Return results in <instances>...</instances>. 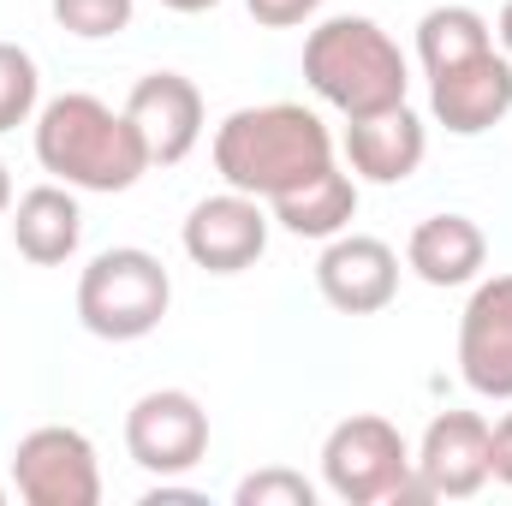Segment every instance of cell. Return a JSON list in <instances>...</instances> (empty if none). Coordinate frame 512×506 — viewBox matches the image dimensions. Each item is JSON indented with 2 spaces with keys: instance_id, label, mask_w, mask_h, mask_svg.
<instances>
[{
  "instance_id": "cell-1",
  "label": "cell",
  "mask_w": 512,
  "mask_h": 506,
  "mask_svg": "<svg viewBox=\"0 0 512 506\" xmlns=\"http://www.w3.org/2000/svg\"><path fill=\"white\" fill-rule=\"evenodd\" d=\"M322 167H334V131L298 102L239 108L215 126V173L245 197L274 203L304 179H316Z\"/></svg>"
},
{
  "instance_id": "cell-2",
  "label": "cell",
  "mask_w": 512,
  "mask_h": 506,
  "mask_svg": "<svg viewBox=\"0 0 512 506\" xmlns=\"http://www.w3.org/2000/svg\"><path fill=\"white\" fill-rule=\"evenodd\" d=\"M36 161L60 185L102 191V197L131 191L149 173V149L126 120V108L114 114L102 96H84V90H66L36 108Z\"/></svg>"
},
{
  "instance_id": "cell-3",
  "label": "cell",
  "mask_w": 512,
  "mask_h": 506,
  "mask_svg": "<svg viewBox=\"0 0 512 506\" xmlns=\"http://www.w3.org/2000/svg\"><path fill=\"white\" fill-rule=\"evenodd\" d=\"M304 84L346 120L387 114L411 96V66L376 18L340 12L304 36Z\"/></svg>"
},
{
  "instance_id": "cell-4",
  "label": "cell",
  "mask_w": 512,
  "mask_h": 506,
  "mask_svg": "<svg viewBox=\"0 0 512 506\" xmlns=\"http://www.w3.org/2000/svg\"><path fill=\"white\" fill-rule=\"evenodd\" d=\"M173 304V280L161 268L155 251H137V245H114V251H96L78 274V322L96 334V340H143L161 328Z\"/></svg>"
},
{
  "instance_id": "cell-5",
  "label": "cell",
  "mask_w": 512,
  "mask_h": 506,
  "mask_svg": "<svg viewBox=\"0 0 512 506\" xmlns=\"http://www.w3.org/2000/svg\"><path fill=\"white\" fill-rule=\"evenodd\" d=\"M322 483H328L334 501H346V506L417 501L411 447L376 411H358V417L328 429V441H322Z\"/></svg>"
},
{
  "instance_id": "cell-6",
  "label": "cell",
  "mask_w": 512,
  "mask_h": 506,
  "mask_svg": "<svg viewBox=\"0 0 512 506\" xmlns=\"http://www.w3.org/2000/svg\"><path fill=\"white\" fill-rule=\"evenodd\" d=\"M12 489L30 506H96L102 501V465L84 429L42 423L12 447Z\"/></svg>"
},
{
  "instance_id": "cell-7",
  "label": "cell",
  "mask_w": 512,
  "mask_h": 506,
  "mask_svg": "<svg viewBox=\"0 0 512 506\" xmlns=\"http://www.w3.org/2000/svg\"><path fill=\"white\" fill-rule=\"evenodd\" d=\"M126 453L149 477H179L209 453V411L185 387H155L126 411Z\"/></svg>"
},
{
  "instance_id": "cell-8",
  "label": "cell",
  "mask_w": 512,
  "mask_h": 506,
  "mask_svg": "<svg viewBox=\"0 0 512 506\" xmlns=\"http://www.w3.org/2000/svg\"><path fill=\"white\" fill-rule=\"evenodd\" d=\"M489 417L483 411H441L429 417L411 471H417V501H471L489 483Z\"/></svg>"
},
{
  "instance_id": "cell-9",
  "label": "cell",
  "mask_w": 512,
  "mask_h": 506,
  "mask_svg": "<svg viewBox=\"0 0 512 506\" xmlns=\"http://www.w3.org/2000/svg\"><path fill=\"white\" fill-rule=\"evenodd\" d=\"M268 209H262V197H245V191H215V197H203L191 215H185V227H179V245L185 256L197 262V268H209V274H245L256 256L268 251Z\"/></svg>"
},
{
  "instance_id": "cell-10",
  "label": "cell",
  "mask_w": 512,
  "mask_h": 506,
  "mask_svg": "<svg viewBox=\"0 0 512 506\" xmlns=\"http://www.w3.org/2000/svg\"><path fill=\"white\" fill-rule=\"evenodd\" d=\"M316 292L340 316H376L399 298V251L370 233H334L316 262Z\"/></svg>"
},
{
  "instance_id": "cell-11",
  "label": "cell",
  "mask_w": 512,
  "mask_h": 506,
  "mask_svg": "<svg viewBox=\"0 0 512 506\" xmlns=\"http://www.w3.org/2000/svg\"><path fill=\"white\" fill-rule=\"evenodd\" d=\"M126 120L149 149V167H179L203 137V90L185 72H149L131 84Z\"/></svg>"
},
{
  "instance_id": "cell-12",
  "label": "cell",
  "mask_w": 512,
  "mask_h": 506,
  "mask_svg": "<svg viewBox=\"0 0 512 506\" xmlns=\"http://www.w3.org/2000/svg\"><path fill=\"white\" fill-rule=\"evenodd\" d=\"M459 376L483 399H512V274L471 292L459 316Z\"/></svg>"
},
{
  "instance_id": "cell-13",
  "label": "cell",
  "mask_w": 512,
  "mask_h": 506,
  "mask_svg": "<svg viewBox=\"0 0 512 506\" xmlns=\"http://www.w3.org/2000/svg\"><path fill=\"white\" fill-rule=\"evenodd\" d=\"M429 114L453 137H483L512 114V60L501 48L471 54L465 66H447L429 78Z\"/></svg>"
},
{
  "instance_id": "cell-14",
  "label": "cell",
  "mask_w": 512,
  "mask_h": 506,
  "mask_svg": "<svg viewBox=\"0 0 512 506\" xmlns=\"http://www.w3.org/2000/svg\"><path fill=\"white\" fill-rule=\"evenodd\" d=\"M423 155H429V131L411 114V102L370 120H346V161L370 185H405L423 167Z\"/></svg>"
},
{
  "instance_id": "cell-15",
  "label": "cell",
  "mask_w": 512,
  "mask_h": 506,
  "mask_svg": "<svg viewBox=\"0 0 512 506\" xmlns=\"http://www.w3.org/2000/svg\"><path fill=\"white\" fill-rule=\"evenodd\" d=\"M489 262V239L471 215H429L405 239V268L423 286H471Z\"/></svg>"
},
{
  "instance_id": "cell-16",
  "label": "cell",
  "mask_w": 512,
  "mask_h": 506,
  "mask_svg": "<svg viewBox=\"0 0 512 506\" xmlns=\"http://www.w3.org/2000/svg\"><path fill=\"white\" fill-rule=\"evenodd\" d=\"M78 239H84V209L72 197V185H36L12 203V245L24 262L36 268H60L78 256Z\"/></svg>"
},
{
  "instance_id": "cell-17",
  "label": "cell",
  "mask_w": 512,
  "mask_h": 506,
  "mask_svg": "<svg viewBox=\"0 0 512 506\" xmlns=\"http://www.w3.org/2000/svg\"><path fill=\"white\" fill-rule=\"evenodd\" d=\"M268 215H274L292 239H334V233H346L352 215H358V179L340 173V167H322V173L304 179L298 191L274 197Z\"/></svg>"
},
{
  "instance_id": "cell-18",
  "label": "cell",
  "mask_w": 512,
  "mask_h": 506,
  "mask_svg": "<svg viewBox=\"0 0 512 506\" xmlns=\"http://www.w3.org/2000/svg\"><path fill=\"white\" fill-rule=\"evenodd\" d=\"M483 48H495V30H489V18L477 6H435L417 24V60H423L429 78L447 72V66H465Z\"/></svg>"
},
{
  "instance_id": "cell-19",
  "label": "cell",
  "mask_w": 512,
  "mask_h": 506,
  "mask_svg": "<svg viewBox=\"0 0 512 506\" xmlns=\"http://www.w3.org/2000/svg\"><path fill=\"white\" fill-rule=\"evenodd\" d=\"M36 102H42V72H36L30 48L0 42V131L30 126L36 120Z\"/></svg>"
},
{
  "instance_id": "cell-20",
  "label": "cell",
  "mask_w": 512,
  "mask_h": 506,
  "mask_svg": "<svg viewBox=\"0 0 512 506\" xmlns=\"http://www.w3.org/2000/svg\"><path fill=\"white\" fill-rule=\"evenodd\" d=\"M48 6H54V24L78 42L120 36V30H131V12H137L131 0H48Z\"/></svg>"
},
{
  "instance_id": "cell-21",
  "label": "cell",
  "mask_w": 512,
  "mask_h": 506,
  "mask_svg": "<svg viewBox=\"0 0 512 506\" xmlns=\"http://www.w3.org/2000/svg\"><path fill=\"white\" fill-rule=\"evenodd\" d=\"M233 501L239 506H316V483H304L298 471L268 465V471H256V477H245L233 489Z\"/></svg>"
},
{
  "instance_id": "cell-22",
  "label": "cell",
  "mask_w": 512,
  "mask_h": 506,
  "mask_svg": "<svg viewBox=\"0 0 512 506\" xmlns=\"http://www.w3.org/2000/svg\"><path fill=\"white\" fill-rule=\"evenodd\" d=\"M245 6H251L256 24H268V30H292V24L316 18V6H322V0H245Z\"/></svg>"
},
{
  "instance_id": "cell-23",
  "label": "cell",
  "mask_w": 512,
  "mask_h": 506,
  "mask_svg": "<svg viewBox=\"0 0 512 506\" xmlns=\"http://www.w3.org/2000/svg\"><path fill=\"white\" fill-rule=\"evenodd\" d=\"M489 477L512 489V411L495 423V429H489Z\"/></svg>"
},
{
  "instance_id": "cell-24",
  "label": "cell",
  "mask_w": 512,
  "mask_h": 506,
  "mask_svg": "<svg viewBox=\"0 0 512 506\" xmlns=\"http://www.w3.org/2000/svg\"><path fill=\"white\" fill-rule=\"evenodd\" d=\"M495 30H501V54L512 60V0L501 6V24H495Z\"/></svg>"
},
{
  "instance_id": "cell-25",
  "label": "cell",
  "mask_w": 512,
  "mask_h": 506,
  "mask_svg": "<svg viewBox=\"0 0 512 506\" xmlns=\"http://www.w3.org/2000/svg\"><path fill=\"white\" fill-rule=\"evenodd\" d=\"M167 12H209V6H221V0H161Z\"/></svg>"
},
{
  "instance_id": "cell-26",
  "label": "cell",
  "mask_w": 512,
  "mask_h": 506,
  "mask_svg": "<svg viewBox=\"0 0 512 506\" xmlns=\"http://www.w3.org/2000/svg\"><path fill=\"white\" fill-rule=\"evenodd\" d=\"M12 209V173H6V161H0V215Z\"/></svg>"
},
{
  "instance_id": "cell-27",
  "label": "cell",
  "mask_w": 512,
  "mask_h": 506,
  "mask_svg": "<svg viewBox=\"0 0 512 506\" xmlns=\"http://www.w3.org/2000/svg\"><path fill=\"white\" fill-rule=\"evenodd\" d=\"M0 501H6V483H0Z\"/></svg>"
}]
</instances>
